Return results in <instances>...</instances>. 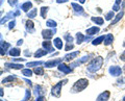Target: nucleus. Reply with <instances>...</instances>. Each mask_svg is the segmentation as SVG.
<instances>
[{
    "label": "nucleus",
    "mask_w": 125,
    "mask_h": 101,
    "mask_svg": "<svg viewBox=\"0 0 125 101\" xmlns=\"http://www.w3.org/2000/svg\"><path fill=\"white\" fill-rule=\"evenodd\" d=\"M79 54H80L79 51H74V52H71V53H68V54H66V55L64 56V60L66 61H71L74 59H76Z\"/></svg>",
    "instance_id": "nucleus-9"
},
{
    "label": "nucleus",
    "mask_w": 125,
    "mask_h": 101,
    "mask_svg": "<svg viewBox=\"0 0 125 101\" xmlns=\"http://www.w3.org/2000/svg\"><path fill=\"white\" fill-rule=\"evenodd\" d=\"M123 46H124V47H125V43H123Z\"/></svg>",
    "instance_id": "nucleus-52"
},
{
    "label": "nucleus",
    "mask_w": 125,
    "mask_h": 101,
    "mask_svg": "<svg viewBox=\"0 0 125 101\" xmlns=\"http://www.w3.org/2000/svg\"><path fill=\"white\" fill-rule=\"evenodd\" d=\"M122 72H123V70L121 69L119 66H111L108 69V73L111 74L112 76H114V77H119L121 76V74H122Z\"/></svg>",
    "instance_id": "nucleus-4"
},
{
    "label": "nucleus",
    "mask_w": 125,
    "mask_h": 101,
    "mask_svg": "<svg viewBox=\"0 0 125 101\" xmlns=\"http://www.w3.org/2000/svg\"><path fill=\"white\" fill-rule=\"evenodd\" d=\"M62 61V59H56V60H50V61H45L44 66L46 68H53V67H56Z\"/></svg>",
    "instance_id": "nucleus-6"
},
{
    "label": "nucleus",
    "mask_w": 125,
    "mask_h": 101,
    "mask_svg": "<svg viewBox=\"0 0 125 101\" xmlns=\"http://www.w3.org/2000/svg\"><path fill=\"white\" fill-rule=\"evenodd\" d=\"M37 16V9H32L31 10H29L28 13H27V17L30 18V19H32Z\"/></svg>",
    "instance_id": "nucleus-31"
},
{
    "label": "nucleus",
    "mask_w": 125,
    "mask_h": 101,
    "mask_svg": "<svg viewBox=\"0 0 125 101\" xmlns=\"http://www.w3.org/2000/svg\"><path fill=\"white\" fill-rule=\"evenodd\" d=\"M99 27H96V26H94V27H91V28H89L87 29V34H89L90 37L91 36H94V34H96L97 32H99Z\"/></svg>",
    "instance_id": "nucleus-18"
},
{
    "label": "nucleus",
    "mask_w": 125,
    "mask_h": 101,
    "mask_svg": "<svg viewBox=\"0 0 125 101\" xmlns=\"http://www.w3.org/2000/svg\"><path fill=\"white\" fill-rule=\"evenodd\" d=\"M17 2H18V0H9V3L10 6H15Z\"/></svg>",
    "instance_id": "nucleus-38"
},
{
    "label": "nucleus",
    "mask_w": 125,
    "mask_h": 101,
    "mask_svg": "<svg viewBox=\"0 0 125 101\" xmlns=\"http://www.w3.org/2000/svg\"><path fill=\"white\" fill-rule=\"evenodd\" d=\"M24 54H25V56H30V55H31V52H30V51H27V50H25V51H24Z\"/></svg>",
    "instance_id": "nucleus-43"
},
{
    "label": "nucleus",
    "mask_w": 125,
    "mask_h": 101,
    "mask_svg": "<svg viewBox=\"0 0 125 101\" xmlns=\"http://www.w3.org/2000/svg\"><path fill=\"white\" fill-rule=\"evenodd\" d=\"M115 17V14H114V11L111 10L109 13H107L106 15H105V20H112V18H114Z\"/></svg>",
    "instance_id": "nucleus-34"
},
{
    "label": "nucleus",
    "mask_w": 125,
    "mask_h": 101,
    "mask_svg": "<svg viewBox=\"0 0 125 101\" xmlns=\"http://www.w3.org/2000/svg\"><path fill=\"white\" fill-rule=\"evenodd\" d=\"M84 41H85V37L83 36V33H80V32L76 33V43H77L78 45L81 44V43L84 42Z\"/></svg>",
    "instance_id": "nucleus-22"
},
{
    "label": "nucleus",
    "mask_w": 125,
    "mask_h": 101,
    "mask_svg": "<svg viewBox=\"0 0 125 101\" xmlns=\"http://www.w3.org/2000/svg\"><path fill=\"white\" fill-rule=\"evenodd\" d=\"M123 71H124V73H125V65L123 66Z\"/></svg>",
    "instance_id": "nucleus-49"
},
{
    "label": "nucleus",
    "mask_w": 125,
    "mask_h": 101,
    "mask_svg": "<svg viewBox=\"0 0 125 101\" xmlns=\"http://www.w3.org/2000/svg\"><path fill=\"white\" fill-rule=\"evenodd\" d=\"M30 98H31V93H30V91L28 90V89H26L25 90V97L22 101H30Z\"/></svg>",
    "instance_id": "nucleus-32"
},
{
    "label": "nucleus",
    "mask_w": 125,
    "mask_h": 101,
    "mask_svg": "<svg viewBox=\"0 0 125 101\" xmlns=\"http://www.w3.org/2000/svg\"><path fill=\"white\" fill-rule=\"evenodd\" d=\"M16 78H17V76H16V75H10V76H7L6 78L2 79V83H7V82H10V81L15 80Z\"/></svg>",
    "instance_id": "nucleus-29"
},
{
    "label": "nucleus",
    "mask_w": 125,
    "mask_h": 101,
    "mask_svg": "<svg viewBox=\"0 0 125 101\" xmlns=\"http://www.w3.org/2000/svg\"><path fill=\"white\" fill-rule=\"evenodd\" d=\"M15 24H16V22H15V21H11V22H10V26H9V29H11V28H14V27H15Z\"/></svg>",
    "instance_id": "nucleus-41"
},
{
    "label": "nucleus",
    "mask_w": 125,
    "mask_h": 101,
    "mask_svg": "<svg viewBox=\"0 0 125 101\" xmlns=\"http://www.w3.org/2000/svg\"><path fill=\"white\" fill-rule=\"evenodd\" d=\"M26 29H27V31H29V32H34V27H33L32 21L28 20L26 22Z\"/></svg>",
    "instance_id": "nucleus-25"
},
{
    "label": "nucleus",
    "mask_w": 125,
    "mask_h": 101,
    "mask_svg": "<svg viewBox=\"0 0 125 101\" xmlns=\"http://www.w3.org/2000/svg\"><path fill=\"white\" fill-rule=\"evenodd\" d=\"M0 91H1V93H0V96H1V97H3V89L1 88V90H0Z\"/></svg>",
    "instance_id": "nucleus-48"
},
{
    "label": "nucleus",
    "mask_w": 125,
    "mask_h": 101,
    "mask_svg": "<svg viewBox=\"0 0 125 101\" xmlns=\"http://www.w3.org/2000/svg\"><path fill=\"white\" fill-rule=\"evenodd\" d=\"M24 81H25L27 84H29V87H31V85H32V82H31L30 80H28V79H24Z\"/></svg>",
    "instance_id": "nucleus-44"
},
{
    "label": "nucleus",
    "mask_w": 125,
    "mask_h": 101,
    "mask_svg": "<svg viewBox=\"0 0 125 101\" xmlns=\"http://www.w3.org/2000/svg\"><path fill=\"white\" fill-rule=\"evenodd\" d=\"M104 39H105V37H104V36H101V37H99V38L95 39V40H93V42H92V45L96 46V45H99V44H101V43H102V42L104 41Z\"/></svg>",
    "instance_id": "nucleus-27"
},
{
    "label": "nucleus",
    "mask_w": 125,
    "mask_h": 101,
    "mask_svg": "<svg viewBox=\"0 0 125 101\" xmlns=\"http://www.w3.org/2000/svg\"><path fill=\"white\" fill-rule=\"evenodd\" d=\"M123 15H124V11H120V13H119V14H118V15H117V16H116V18L114 19V21H113V22L111 23V26H109V27L114 26V25H115L116 23L118 22L119 20H121V19H122V17H123Z\"/></svg>",
    "instance_id": "nucleus-23"
},
{
    "label": "nucleus",
    "mask_w": 125,
    "mask_h": 101,
    "mask_svg": "<svg viewBox=\"0 0 125 101\" xmlns=\"http://www.w3.org/2000/svg\"><path fill=\"white\" fill-rule=\"evenodd\" d=\"M34 101H45V97L44 96H38L37 99Z\"/></svg>",
    "instance_id": "nucleus-39"
},
{
    "label": "nucleus",
    "mask_w": 125,
    "mask_h": 101,
    "mask_svg": "<svg viewBox=\"0 0 125 101\" xmlns=\"http://www.w3.org/2000/svg\"><path fill=\"white\" fill-rule=\"evenodd\" d=\"M21 9H22V10L28 13V10H30V9H32V3H31L30 1H27L25 3H23L22 6H21Z\"/></svg>",
    "instance_id": "nucleus-19"
},
{
    "label": "nucleus",
    "mask_w": 125,
    "mask_h": 101,
    "mask_svg": "<svg viewBox=\"0 0 125 101\" xmlns=\"http://www.w3.org/2000/svg\"><path fill=\"white\" fill-rule=\"evenodd\" d=\"M13 61H25V59H13Z\"/></svg>",
    "instance_id": "nucleus-42"
},
{
    "label": "nucleus",
    "mask_w": 125,
    "mask_h": 101,
    "mask_svg": "<svg viewBox=\"0 0 125 101\" xmlns=\"http://www.w3.org/2000/svg\"><path fill=\"white\" fill-rule=\"evenodd\" d=\"M10 47V44H9V43H5V42H1V55L3 56V55H5L6 54V50L9 49Z\"/></svg>",
    "instance_id": "nucleus-15"
},
{
    "label": "nucleus",
    "mask_w": 125,
    "mask_h": 101,
    "mask_svg": "<svg viewBox=\"0 0 125 101\" xmlns=\"http://www.w3.org/2000/svg\"><path fill=\"white\" fill-rule=\"evenodd\" d=\"M9 54H10V56H19L21 54V50L19 49L18 47H16V48H11L10 51H9Z\"/></svg>",
    "instance_id": "nucleus-17"
},
{
    "label": "nucleus",
    "mask_w": 125,
    "mask_h": 101,
    "mask_svg": "<svg viewBox=\"0 0 125 101\" xmlns=\"http://www.w3.org/2000/svg\"><path fill=\"white\" fill-rule=\"evenodd\" d=\"M68 82V79H64V80H61L58 81V82L54 85V87H52L51 89V95L56 97V98H58V97H61V92H62V87L64 84H66Z\"/></svg>",
    "instance_id": "nucleus-3"
},
{
    "label": "nucleus",
    "mask_w": 125,
    "mask_h": 101,
    "mask_svg": "<svg viewBox=\"0 0 125 101\" xmlns=\"http://www.w3.org/2000/svg\"><path fill=\"white\" fill-rule=\"evenodd\" d=\"M4 67L9 68V69H14V70H21L23 69L24 66L21 65V64H15V63H5L4 64Z\"/></svg>",
    "instance_id": "nucleus-12"
},
{
    "label": "nucleus",
    "mask_w": 125,
    "mask_h": 101,
    "mask_svg": "<svg viewBox=\"0 0 125 101\" xmlns=\"http://www.w3.org/2000/svg\"><path fill=\"white\" fill-rule=\"evenodd\" d=\"M72 7L73 10L76 11V13H79V14H83V9L81 7L80 5H78L77 3H72Z\"/></svg>",
    "instance_id": "nucleus-26"
},
{
    "label": "nucleus",
    "mask_w": 125,
    "mask_h": 101,
    "mask_svg": "<svg viewBox=\"0 0 125 101\" xmlns=\"http://www.w3.org/2000/svg\"><path fill=\"white\" fill-rule=\"evenodd\" d=\"M43 64H45V61H30V63H27L26 64V67H39Z\"/></svg>",
    "instance_id": "nucleus-21"
},
{
    "label": "nucleus",
    "mask_w": 125,
    "mask_h": 101,
    "mask_svg": "<svg viewBox=\"0 0 125 101\" xmlns=\"http://www.w3.org/2000/svg\"><path fill=\"white\" fill-rule=\"evenodd\" d=\"M64 39L66 40V42H67V43H72V42H73V38H72V36H71V34H69V33L65 34Z\"/></svg>",
    "instance_id": "nucleus-36"
},
{
    "label": "nucleus",
    "mask_w": 125,
    "mask_h": 101,
    "mask_svg": "<svg viewBox=\"0 0 125 101\" xmlns=\"http://www.w3.org/2000/svg\"><path fill=\"white\" fill-rule=\"evenodd\" d=\"M120 60L122 61H125V50L122 52V54L120 55Z\"/></svg>",
    "instance_id": "nucleus-40"
},
{
    "label": "nucleus",
    "mask_w": 125,
    "mask_h": 101,
    "mask_svg": "<svg viewBox=\"0 0 125 101\" xmlns=\"http://www.w3.org/2000/svg\"><path fill=\"white\" fill-rule=\"evenodd\" d=\"M113 41H114V37H113V34L108 33V34L105 36V39H104L103 43H104L105 46H109L111 44H113Z\"/></svg>",
    "instance_id": "nucleus-16"
},
{
    "label": "nucleus",
    "mask_w": 125,
    "mask_h": 101,
    "mask_svg": "<svg viewBox=\"0 0 125 101\" xmlns=\"http://www.w3.org/2000/svg\"><path fill=\"white\" fill-rule=\"evenodd\" d=\"M33 93H34V95H37V96H43L45 94V88H43L42 85L38 84L33 88Z\"/></svg>",
    "instance_id": "nucleus-13"
},
{
    "label": "nucleus",
    "mask_w": 125,
    "mask_h": 101,
    "mask_svg": "<svg viewBox=\"0 0 125 101\" xmlns=\"http://www.w3.org/2000/svg\"><path fill=\"white\" fill-rule=\"evenodd\" d=\"M121 82H125V78H121L118 80V83H121Z\"/></svg>",
    "instance_id": "nucleus-47"
},
{
    "label": "nucleus",
    "mask_w": 125,
    "mask_h": 101,
    "mask_svg": "<svg viewBox=\"0 0 125 101\" xmlns=\"http://www.w3.org/2000/svg\"><path fill=\"white\" fill-rule=\"evenodd\" d=\"M91 20L94 22V23H96L97 25H102L103 23H104V20L101 17H92L91 18Z\"/></svg>",
    "instance_id": "nucleus-24"
},
{
    "label": "nucleus",
    "mask_w": 125,
    "mask_h": 101,
    "mask_svg": "<svg viewBox=\"0 0 125 101\" xmlns=\"http://www.w3.org/2000/svg\"><path fill=\"white\" fill-rule=\"evenodd\" d=\"M33 72L36 73L37 75H44V69H43L42 67H40V66H39V67H36L33 69Z\"/></svg>",
    "instance_id": "nucleus-30"
},
{
    "label": "nucleus",
    "mask_w": 125,
    "mask_h": 101,
    "mask_svg": "<svg viewBox=\"0 0 125 101\" xmlns=\"http://www.w3.org/2000/svg\"><path fill=\"white\" fill-rule=\"evenodd\" d=\"M22 75H24L26 77H30V76H32V71H31L29 68L22 69Z\"/></svg>",
    "instance_id": "nucleus-28"
},
{
    "label": "nucleus",
    "mask_w": 125,
    "mask_h": 101,
    "mask_svg": "<svg viewBox=\"0 0 125 101\" xmlns=\"http://www.w3.org/2000/svg\"><path fill=\"white\" fill-rule=\"evenodd\" d=\"M88 85H89V80L88 79L80 78L79 80H77L76 82L73 84V87L71 88V93H79L81 91H83Z\"/></svg>",
    "instance_id": "nucleus-2"
},
{
    "label": "nucleus",
    "mask_w": 125,
    "mask_h": 101,
    "mask_svg": "<svg viewBox=\"0 0 125 101\" xmlns=\"http://www.w3.org/2000/svg\"><path fill=\"white\" fill-rule=\"evenodd\" d=\"M48 10H49V7L48 6H43L42 9H41V16H42V18H46V14H47V11H48Z\"/></svg>",
    "instance_id": "nucleus-33"
},
{
    "label": "nucleus",
    "mask_w": 125,
    "mask_h": 101,
    "mask_svg": "<svg viewBox=\"0 0 125 101\" xmlns=\"http://www.w3.org/2000/svg\"><path fill=\"white\" fill-rule=\"evenodd\" d=\"M74 47V45L72 44V43H67V45H66V47H65V50L66 51H70V50H72Z\"/></svg>",
    "instance_id": "nucleus-37"
},
{
    "label": "nucleus",
    "mask_w": 125,
    "mask_h": 101,
    "mask_svg": "<svg viewBox=\"0 0 125 101\" xmlns=\"http://www.w3.org/2000/svg\"><path fill=\"white\" fill-rule=\"evenodd\" d=\"M42 46H43V48H44L45 50H47L49 53H51L54 51V48L52 47V43L48 41V40H45L44 42L42 43Z\"/></svg>",
    "instance_id": "nucleus-10"
},
{
    "label": "nucleus",
    "mask_w": 125,
    "mask_h": 101,
    "mask_svg": "<svg viewBox=\"0 0 125 101\" xmlns=\"http://www.w3.org/2000/svg\"><path fill=\"white\" fill-rule=\"evenodd\" d=\"M68 0H56V2L57 3H65V2H67Z\"/></svg>",
    "instance_id": "nucleus-45"
},
{
    "label": "nucleus",
    "mask_w": 125,
    "mask_h": 101,
    "mask_svg": "<svg viewBox=\"0 0 125 101\" xmlns=\"http://www.w3.org/2000/svg\"><path fill=\"white\" fill-rule=\"evenodd\" d=\"M54 32H55V30L44 29V30L42 31V37H43V39H44V40H50V39L53 38Z\"/></svg>",
    "instance_id": "nucleus-7"
},
{
    "label": "nucleus",
    "mask_w": 125,
    "mask_h": 101,
    "mask_svg": "<svg viewBox=\"0 0 125 101\" xmlns=\"http://www.w3.org/2000/svg\"><path fill=\"white\" fill-rule=\"evenodd\" d=\"M109 96H111L109 91H104L103 93H101V94L97 97L96 101H107L109 99Z\"/></svg>",
    "instance_id": "nucleus-11"
},
{
    "label": "nucleus",
    "mask_w": 125,
    "mask_h": 101,
    "mask_svg": "<svg viewBox=\"0 0 125 101\" xmlns=\"http://www.w3.org/2000/svg\"><path fill=\"white\" fill-rule=\"evenodd\" d=\"M53 44L54 46L57 48V49H62V46H64V44H62V39L60 38H55L54 39V41H53Z\"/></svg>",
    "instance_id": "nucleus-20"
},
{
    "label": "nucleus",
    "mask_w": 125,
    "mask_h": 101,
    "mask_svg": "<svg viewBox=\"0 0 125 101\" xmlns=\"http://www.w3.org/2000/svg\"><path fill=\"white\" fill-rule=\"evenodd\" d=\"M103 57H101V56H97L95 57V59H93L92 61L88 65V71L90 73H96V72H98L99 70L101 69V67H102V65H103Z\"/></svg>",
    "instance_id": "nucleus-1"
},
{
    "label": "nucleus",
    "mask_w": 125,
    "mask_h": 101,
    "mask_svg": "<svg viewBox=\"0 0 125 101\" xmlns=\"http://www.w3.org/2000/svg\"><path fill=\"white\" fill-rule=\"evenodd\" d=\"M49 52L47 51V50H44V49H38L36 52H34L33 54V56L36 57V59H40V57L42 56H44V55H47Z\"/></svg>",
    "instance_id": "nucleus-14"
},
{
    "label": "nucleus",
    "mask_w": 125,
    "mask_h": 101,
    "mask_svg": "<svg viewBox=\"0 0 125 101\" xmlns=\"http://www.w3.org/2000/svg\"><path fill=\"white\" fill-rule=\"evenodd\" d=\"M22 44H23V40H19L18 43H17V45H18V46H20V45H22Z\"/></svg>",
    "instance_id": "nucleus-46"
},
{
    "label": "nucleus",
    "mask_w": 125,
    "mask_h": 101,
    "mask_svg": "<svg viewBox=\"0 0 125 101\" xmlns=\"http://www.w3.org/2000/svg\"><path fill=\"white\" fill-rule=\"evenodd\" d=\"M57 67H58V70H60L61 72L65 73V74H69V73L72 72V68L70 67V66H67L66 64H64V63H61Z\"/></svg>",
    "instance_id": "nucleus-8"
},
{
    "label": "nucleus",
    "mask_w": 125,
    "mask_h": 101,
    "mask_svg": "<svg viewBox=\"0 0 125 101\" xmlns=\"http://www.w3.org/2000/svg\"><path fill=\"white\" fill-rule=\"evenodd\" d=\"M123 101H125V96H124V97H123Z\"/></svg>",
    "instance_id": "nucleus-51"
},
{
    "label": "nucleus",
    "mask_w": 125,
    "mask_h": 101,
    "mask_svg": "<svg viewBox=\"0 0 125 101\" xmlns=\"http://www.w3.org/2000/svg\"><path fill=\"white\" fill-rule=\"evenodd\" d=\"M46 24H47V26H48V27H54V28L56 27V22L53 21V20H48Z\"/></svg>",
    "instance_id": "nucleus-35"
},
{
    "label": "nucleus",
    "mask_w": 125,
    "mask_h": 101,
    "mask_svg": "<svg viewBox=\"0 0 125 101\" xmlns=\"http://www.w3.org/2000/svg\"><path fill=\"white\" fill-rule=\"evenodd\" d=\"M84 1H85V0H80V2H81V3H83Z\"/></svg>",
    "instance_id": "nucleus-50"
},
{
    "label": "nucleus",
    "mask_w": 125,
    "mask_h": 101,
    "mask_svg": "<svg viewBox=\"0 0 125 101\" xmlns=\"http://www.w3.org/2000/svg\"><path fill=\"white\" fill-rule=\"evenodd\" d=\"M90 56H91V55H84L83 57H81L80 60H77L75 61H73V63H71V64H70V67L73 69V68H76V67H78V66L84 64L85 61H88L90 60Z\"/></svg>",
    "instance_id": "nucleus-5"
}]
</instances>
